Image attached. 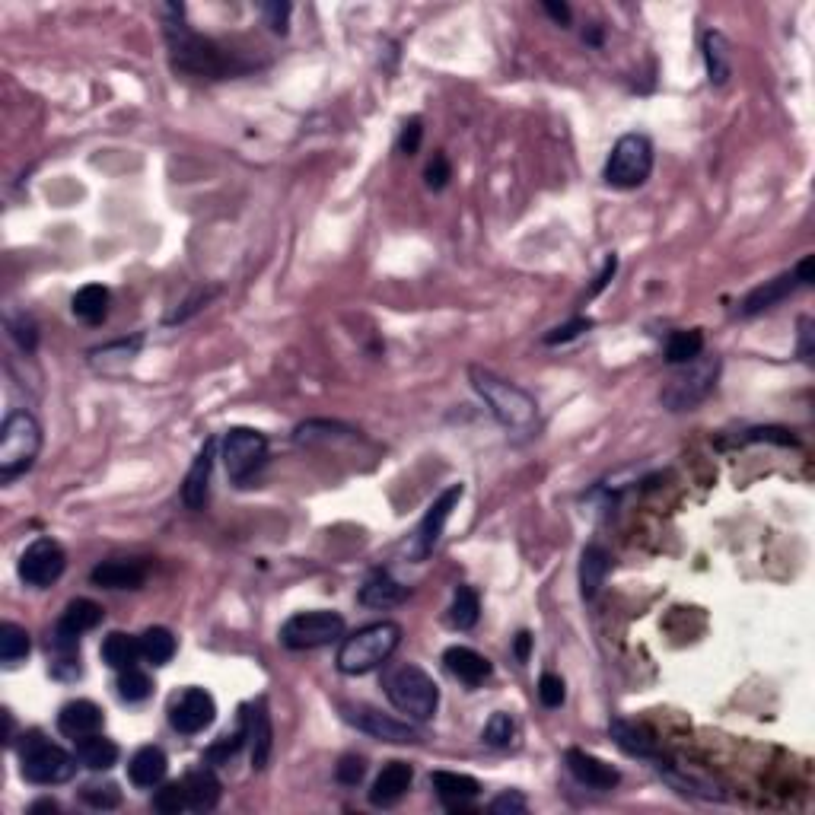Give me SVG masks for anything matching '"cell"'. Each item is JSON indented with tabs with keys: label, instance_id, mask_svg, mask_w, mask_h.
I'll return each mask as SVG.
<instances>
[{
	"label": "cell",
	"instance_id": "obj_31",
	"mask_svg": "<svg viewBox=\"0 0 815 815\" xmlns=\"http://www.w3.org/2000/svg\"><path fill=\"white\" fill-rule=\"evenodd\" d=\"M74 316L86 325H99L102 319L109 316V290L102 284H86L74 293L71 300Z\"/></svg>",
	"mask_w": 815,
	"mask_h": 815
},
{
	"label": "cell",
	"instance_id": "obj_16",
	"mask_svg": "<svg viewBox=\"0 0 815 815\" xmlns=\"http://www.w3.org/2000/svg\"><path fill=\"white\" fill-rule=\"evenodd\" d=\"M214 459H217V440H207L201 446V453L195 456L192 468H188L185 484H182V500L188 510H204L207 504V491H211V472H214Z\"/></svg>",
	"mask_w": 815,
	"mask_h": 815
},
{
	"label": "cell",
	"instance_id": "obj_51",
	"mask_svg": "<svg viewBox=\"0 0 815 815\" xmlns=\"http://www.w3.org/2000/svg\"><path fill=\"white\" fill-rule=\"evenodd\" d=\"M262 13H265L268 26L284 36V32H287V20H290V4H277V0H274V4H265V7H262Z\"/></svg>",
	"mask_w": 815,
	"mask_h": 815
},
{
	"label": "cell",
	"instance_id": "obj_24",
	"mask_svg": "<svg viewBox=\"0 0 815 815\" xmlns=\"http://www.w3.org/2000/svg\"><path fill=\"white\" fill-rule=\"evenodd\" d=\"M166 771H169V761H166V752L160 749V745H144V749L134 752V758L128 761L131 784L141 790L160 787L166 780Z\"/></svg>",
	"mask_w": 815,
	"mask_h": 815
},
{
	"label": "cell",
	"instance_id": "obj_9",
	"mask_svg": "<svg viewBox=\"0 0 815 815\" xmlns=\"http://www.w3.org/2000/svg\"><path fill=\"white\" fill-rule=\"evenodd\" d=\"M223 462H227V475L239 488H249V481L262 472L268 462V440L265 433L252 427H233L223 440Z\"/></svg>",
	"mask_w": 815,
	"mask_h": 815
},
{
	"label": "cell",
	"instance_id": "obj_45",
	"mask_svg": "<svg viewBox=\"0 0 815 815\" xmlns=\"http://www.w3.org/2000/svg\"><path fill=\"white\" fill-rule=\"evenodd\" d=\"M335 777L344 787H357L363 777H367V758L363 755H344L335 768Z\"/></svg>",
	"mask_w": 815,
	"mask_h": 815
},
{
	"label": "cell",
	"instance_id": "obj_33",
	"mask_svg": "<svg viewBox=\"0 0 815 815\" xmlns=\"http://www.w3.org/2000/svg\"><path fill=\"white\" fill-rule=\"evenodd\" d=\"M102 605H96L93 599H74L71 605H67L64 609V615H61V628L64 631H71V634H86V631H93V628H99V621H102Z\"/></svg>",
	"mask_w": 815,
	"mask_h": 815
},
{
	"label": "cell",
	"instance_id": "obj_47",
	"mask_svg": "<svg viewBox=\"0 0 815 815\" xmlns=\"http://www.w3.org/2000/svg\"><path fill=\"white\" fill-rule=\"evenodd\" d=\"M589 328H593V322H589V319L564 322V325H558V328H551V332L545 335V344H548V348H554V344H567V341L580 338L583 332H589Z\"/></svg>",
	"mask_w": 815,
	"mask_h": 815
},
{
	"label": "cell",
	"instance_id": "obj_17",
	"mask_svg": "<svg viewBox=\"0 0 815 815\" xmlns=\"http://www.w3.org/2000/svg\"><path fill=\"white\" fill-rule=\"evenodd\" d=\"M430 784H433V790H437V796H440V803L449 812L468 809V806L478 800V793H481V784H478L475 777L456 774V771H433L430 774Z\"/></svg>",
	"mask_w": 815,
	"mask_h": 815
},
{
	"label": "cell",
	"instance_id": "obj_27",
	"mask_svg": "<svg viewBox=\"0 0 815 815\" xmlns=\"http://www.w3.org/2000/svg\"><path fill=\"white\" fill-rule=\"evenodd\" d=\"M609 570H612V558H609V551H605L602 545H586L583 548V558H580V589H583V596L586 599H593L605 577H609Z\"/></svg>",
	"mask_w": 815,
	"mask_h": 815
},
{
	"label": "cell",
	"instance_id": "obj_25",
	"mask_svg": "<svg viewBox=\"0 0 815 815\" xmlns=\"http://www.w3.org/2000/svg\"><path fill=\"white\" fill-rule=\"evenodd\" d=\"M185 796H188V809H195V812H211L217 809L220 803V780L211 768H198L192 771L185 780Z\"/></svg>",
	"mask_w": 815,
	"mask_h": 815
},
{
	"label": "cell",
	"instance_id": "obj_46",
	"mask_svg": "<svg viewBox=\"0 0 815 815\" xmlns=\"http://www.w3.org/2000/svg\"><path fill=\"white\" fill-rule=\"evenodd\" d=\"M564 698H567L564 679H561V675H554V672H545L542 679H539V701L545 707H561Z\"/></svg>",
	"mask_w": 815,
	"mask_h": 815
},
{
	"label": "cell",
	"instance_id": "obj_23",
	"mask_svg": "<svg viewBox=\"0 0 815 815\" xmlns=\"http://www.w3.org/2000/svg\"><path fill=\"white\" fill-rule=\"evenodd\" d=\"M796 287H800V277H796V271L774 277V281H768V284L755 287V290L749 293V297L742 300V306H739V316L752 319V316H758V312L774 309L777 303H784V300L790 297V293H793Z\"/></svg>",
	"mask_w": 815,
	"mask_h": 815
},
{
	"label": "cell",
	"instance_id": "obj_54",
	"mask_svg": "<svg viewBox=\"0 0 815 815\" xmlns=\"http://www.w3.org/2000/svg\"><path fill=\"white\" fill-rule=\"evenodd\" d=\"M749 440H777V443H784V446L796 443L787 430H777V427H768V430H752V433H749Z\"/></svg>",
	"mask_w": 815,
	"mask_h": 815
},
{
	"label": "cell",
	"instance_id": "obj_4",
	"mask_svg": "<svg viewBox=\"0 0 815 815\" xmlns=\"http://www.w3.org/2000/svg\"><path fill=\"white\" fill-rule=\"evenodd\" d=\"M386 698L392 701V707L398 714H405L408 720H430L437 714L440 707V688L437 682L430 679V675L414 666V663H405L398 666L386 675Z\"/></svg>",
	"mask_w": 815,
	"mask_h": 815
},
{
	"label": "cell",
	"instance_id": "obj_49",
	"mask_svg": "<svg viewBox=\"0 0 815 815\" xmlns=\"http://www.w3.org/2000/svg\"><path fill=\"white\" fill-rule=\"evenodd\" d=\"M421 137H424V128H421V118H411L408 125L402 128V137H398V150L405 156H414L421 147Z\"/></svg>",
	"mask_w": 815,
	"mask_h": 815
},
{
	"label": "cell",
	"instance_id": "obj_37",
	"mask_svg": "<svg viewBox=\"0 0 815 815\" xmlns=\"http://www.w3.org/2000/svg\"><path fill=\"white\" fill-rule=\"evenodd\" d=\"M478 615H481L478 593L472 586H459L456 596H453V605H449V621H453L459 631H468V628H475V624H478Z\"/></svg>",
	"mask_w": 815,
	"mask_h": 815
},
{
	"label": "cell",
	"instance_id": "obj_10",
	"mask_svg": "<svg viewBox=\"0 0 815 815\" xmlns=\"http://www.w3.org/2000/svg\"><path fill=\"white\" fill-rule=\"evenodd\" d=\"M344 634V618L338 612H300L284 621L281 644L287 650H319L335 644Z\"/></svg>",
	"mask_w": 815,
	"mask_h": 815
},
{
	"label": "cell",
	"instance_id": "obj_3",
	"mask_svg": "<svg viewBox=\"0 0 815 815\" xmlns=\"http://www.w3.org/2000/svg\"><path fill=\"white\" fill-rule=\"evenodd\" d=\"M398 644H402V628L395 621H376L360 628L357 634L344 637L335 663L344 675H367L379 666H386Z\"/></svg>",
	"mask_w": 815,
	"mask_h": 815
},
{
	"label": "cell",
	"instance_id": "obj_5",
	"mask_svg": "<svg viewBox=\"0 0 815 815\" xmlns=\"http://www.w3.org/2000/svg\"><path fill=\"white\" fill-rule=\"evenodd\" d=\"M77 755L64 752L61 745L48 742L42 733H26L20 745V771L29 784L36 787H58L74 780L77 774Z\"/></svg>",
	"mask_w": 815,
	"mask_h": 815
},
{
	"label": "cell",
	"instance_id": "obj_56",
	"mask_svg": "<svg viewBox=\"0 0 815 815\" xmlns=\"http://www.w3.org/2000/svg\"><path fill=\"white\" fill-rule=\"evenodd\" d=\"M529 647H532V634L523 631V634L516 637V660L519 663H529Z\"/></svg>",
	"mask_w": 815,
	"mask_h": 815
},
{
	"label": "cell",
	"instance_id": "obj_58",
	"mask_svg": "<svg viewBox=\"0 0 815 815\" xmlns=\"http://www.w3.org/2000/svg\"><path fill=\"white\" fill-rule=\"evenodd\" d=\"M32 812H58V803L55 800H42V803L32 806Z\"/></svg>",
	"mask_w": 815,
	"mask_h": 815
},
{
	"label": "cell",
	"instance_id": "obj_39",
	"mask_svg": "<svg viewBox=\"0 0 815 815\" xmlns=\"http://www.w3.org/2000/svg\"><path fill=\"white\" fill-rule=\"evenodd\" d=\"M481 739L491 745V749H510L513 739H516V723L510 714H494L488 720V726H484V733Z\"/></svg>",
	"mask_w": 815,
	"mask_h": 815
},
{
	"label": "cell",
	"instance_id": "obj_2",
	"mask_svg": "<svg viewBox=\"0 0 815 815\" xmlns=\"http://www.w3.org/2000/svg\"><path fill=\"white\" fill-rule=\"evenodd\" d=\"M468 376H472V386L481 395V402L491 408V414L504 430L516 433V437H529V433L539 427V405H535V398L529 392L481 367H472Z\"/></svg>",
	"mask_w": 815,
	"mask_h": 815
},
{
	"label": "cell",
	"instance_id": "obj_55",
	"mask_svg": "<svg viewBox=\"0 0 815 815\" xmlns=\"http://www.w3.org/2000/svg\"><path fill=\"white\" fill-rule=\"evenodd\" d=\"M542 7H545V13H548L558 26H567V23H570V7H567V4H554V0H545Z\"/></svg>",
	"mask_w": 815,
	"mask_h": 815
},
{
	"label": "cell",
	"instance_id": "obj_28",
	"mask_svg": "<svg viewBox=\"0 0 815 815\" xmlns=\"http://www.w3.org/2000/svg\"><path fill=\"white\" fill-rule=\"evenodd\" d=\"M80 758V765L83 768H90V771H109L118 765V745L112 739H106L102 733H93V736H83L77 739V752Z\"/></svg>",
	"mask_w": 815,
	"mask_h": 815
},
{
	"label": "cell",
	"instance_id": "obj_7",
	"mask_svg": "<svg viewBox=\"0 0 815 815\" xmlns=\"http://www.w3.org/2000/svg\"><path fill=\"white\" fill-rule=\"evenodd\" d=\"M717 376H720V357H704L701 354L698 360L685 363V367L666 383V389L660 392L663 405L669 411H691L695 405H701L710 392H714Z\"/></svg>",
	"mask_w": 815,
	"mask_h": 815
},
{
	"label": "cell",
	"instance_id": "obj_40",
	"mask_svg": "<svg viewBox=\"0 0 815 815\" xmlns=\"http://www.w3.org/2000/svg\"><path fill=\"white\" fill-rule=\"evenodd\" d=\"M660 774H666V780L669 784L679 790V793H691V796H701V800H723V793L717 790V787H710V784H704V780H698V777H685V774H679V771H669V768H663L660 765Z\"/></svg>",
	"mask_w": 815,
	"mask_h": 815
},
{
	"label": "cell",
	"instance_id": "obj_57",
	"mask_svg": "<svg viewBox=\"0 0 815 815\" xmlns=\"http://www.w3.org/2000/svg\"><path fill=\"white\" fill-rule=\"evenodd\" d=\"M800 328H803V348H800V354H803L806 360H812V322L803 319Z\"/></svg>",
	"mask_w": 815,
	"mask_h": 815
},
{
	"label": "cell",
	"instance_id": "obj_29",
	"mask_svg": "<svg viewBox=\"0 0 815 815\" xmlns=\"http://www.w3.org/2000/svg\"><path fill=\"white\" fill-rule=\"evenodd\" d=\"M408 589L392 580L389 574H373L367 583L360 586V602L367 605V609H392V605L405 602Z\"/></svg>",
	"mask_w": 815,
	"mask_h": 815
},
{
	"label": "cell",
	"instance_id": "obj_44",
	"mask_svg": "<svg viewBox=\"0 0 815 815\" xmlns=\"http://www.w3.org/2000/svg\"><path fill=\"white\" fill-rule=\"evenodd\" d=\"M137 351H141V338H131V341H115V344H106V348L93 351L90 357H93L96 367H106V363H109L112 357H118L121 363H131Z\"/></svg>",
	"mask_w": 815,
	"mask_h": 815
},
{
	"label": "cell",
	"instance_id": "obj_35",
	"mask_svg": "<svg viewBox=\"0 0 815 815\" xmlns=\"http://www.w3.org/2000/svg\"><path fill=\"white\" fill-rule=\"evenodd\" d=\"M704 354V335L698 328H688V332H675L666 341V360L672 367H685V363L698 360Z\"/></svg>",
	"mask_w": 815,
	"mask_h": 815
},
{
	"label": "cell",
	"instance_id": "obj_22",
	"mask_svg": "<svg viewBox=\"0 0 815 815\" xmlns=\"http://www.w3.org/2000/svg\"><path fill=\"white\" fill-rule=\"evenodd\" d=\"M411 780H414V771L405 761H389V765L379 771V777L373 780V790H370V803L373 806H395L402 796L411 790Z\"/></svg>",
	"mask_w": 815,
	"mask_h": 815
},
{
	"label": "cell",
	"instance_id": "obj_52",
	"mask_svg": "<svg viewBox=\"0 0 815 815\" xmlns=\"http://www.w3.org/2000/svg\"><path fill=\"white\" fill-rule=\"evenodd\" d=\"M10 332H13L16 341H20V348H23V351H32V348H36L39 335H36V325H32L29 319H16V322H10Z\"/></svg>",
	"mask_w": 815,
	"mask_h": 815
},
{
	"label": "cell",
	"instance_id": "obj_26",
	"mask_svg": "<svg viewBox=\"0 0 815 815\" xmlns=\"http://www.w3.org/2000/svg\"><path fill=\"white\" fill-rule=\"evenodd\" d=\"M704 61H707V77L714 86H723L733 77V51L723 32H704Z\"/></svg>",
	"mask_w": 815,
	"mask_h": 815
},
{
	"label": "cell",
	"instance_id": "obj_19",
	"mask_svg": "<svg viewBox=\"0 0 815 815\" xmlns=\"http://www.w3.org/2000/svg\"><path fill=\"white\" fill-rule=\"evenodd\" d=\"M90 580L102 589H141L147 583V564L131 561V558L102 561L93 567Z\"/></svg>",
	"mask_w": 815,
	"mask_h": 815
},
{
	"label": "cell",
	"instance_id": "obj_14",
	"mask_svg": "<svg viewBox=\"0 0 815 815\" xmlns=\"http://www.w3.org/2000/svg\"><path fill=\"white\" fill-rule=\"evenodd\" d=\"M217 720V704L204 688H185L169 704V723L182 736H198Z\"/></svg>",
	"mask_w": 815,
	"mask_h": 815
},
{
	"label": "cell",
	"instance_id": "obj_32",
	"mask_svg": "<svg viewBox=\"0 0 815 815\" xmlns=\"http://www.w3.org/2000/svg\"><path fill=\"white\" fill-rule=\"evenodd\" d=\"M612 739L621 752H628V755H637V758H656V745L653 739L640 730L637 723H628V720H612Z\"/></svg>",
	"mask_w": 815,
	"mask_h": 815
},
{
	"label": "cell",
	"instance_id": "obj_15",
	"mask_svg": "<svg viewBox=\"0 0 815 815\" xmlns=\"http://www.w3.org/2000/svg\"><path fill=\"white\" fill-rule=\"evenodd\" d=\"M242 720H246V730H249L252 768L265 771L271 761V749H274V726H271V714H268V701L258 698L255 704H246L242 707Z\"/></svg>",
	"mask_w": 815,
	"mask_h": 815
},
{
	"label": "cell",
	"instance_id": "obj_12",
	"mask_svg": "<svg viewBox=\"0 0 815 815\" xmlns=\"http://www.w3.org/2000/svg\"><path fill=\"white\" fill-rule=\"evenodd\" d=\"M67 567V554L55 539H36L20 558V580L32 589H48L58 583Z\"/></svg>",
	"mask_w": 815,
	"mask_h": 815
},
{
	"label": "cell",
	"instance_id": "obj_1",
	"mask_svg": "<svg viewBox=\"0 0 815 815\" xmlns=\"http://www.w3.org/2000/svg\"><path fill=\"white\" fill-rule=\"evenodd\" d=\"M166 45H169V58L176 71L195 74V77H207V80H223L227 74H233V64L223 51L211 42L198 36L185 26L182 20V7L169 4L166 7Z\"/></svg>",
	"mask_w": 815,
	"mask_h": 815
},
{
	"label": "cell",
	"instance_id": "obj_11",
	"mask_svg": "<svg viewBox=\"0 0 815 815\" xmlns=\"http://www.w3.org/2000/svg\"><path fill=\"white\" fill-rule=\"evenodd\" d=\"M341 717L348 720L351 726H357L360 733H367L379 742H392V745H411L421 742V733L414 730L411 723L395 720L383 710H376L370 704H341Z\"/></svg>",
	"mask_w": 815,
	"mask_h": 815
},
{
	"label": "cell",
	"instance_id": "obj_43",
	"mask_svg": "<svg viewBox=\"0 0 815 815\" xmlns=\"http://www.w3.org/2000/svg\"><path fill=\"white\" fill-rule=\"evenodd\" d=\"M80 800L93 809H118L121 806V790L115 784H86L80 790Z\"/></svg>",
	"mask_w": 815,
	"mask_h": 815
},
{
	"label": "cell",
	"instance_id": "obj_34",
	"mask_svg": "<svg viewBox=\"0 0 815 815\" xmlns=\"http://www.w3.org/2000/svg\"><path fill=\"white\" fill-rule=\"evenodd\" d=\"M32 650V640H29V631L20 628V624L13 621H4L0 624V660H4L7 669L20 666Z\"/></svg>",
	"mask_w": 815,
	"mask_h": 815
},
{
	"label": "cell",
	"instance_id": "obj_38",
	"mask_svg": "<svg viewBox=\"0 0 815 815\" xmlns=\"http://www.w3.org/2000/svg\"><path fill=\"white\" fill-rule=\"evenodd\" d=\"M150 691H153L150 675L141 672L137 666L125 669V672H118V695H121V701H128V704L147 701V698H150Z\"/></svg>",
	"mask_w": 815,
	"mask_h": 815
},
{
	"label": "cell",
	"instance_id": "obj_50",
	"mask_svg": "<svg viewBox=\"0 0 815 815\" xmlns=\"http://www.w3.org/2000/svg\"><path fill=\"white\" fill-rule=\"evenodd\" d=\"M526 796L523 793H516V790H510V793H500L497 800L491 803V812H497V815H516V812H526Z\"/></svg>",
	"mask_w": 815,
	"mask_h": 815
},
{
	"label": "cell",
	"instance_id": "obj_18",
	"mask_svg": "<svg viewBox=\"0 0 815 815\" xmlns=\"http://www.w3.org/2000/svg\"><path fill=\"white\" fill-rule=\"evenodd\" d=\"M567 771L577 777V784H583L589 790H612V787H618V780H621V774L612 765H605L602 758L589 755L583 749H570L567 752Z\"/></svg>",
	"mask_w": 815,
	"mask_h": 815
},
{
	"label": "cell",
	"instance_id": "obj_36",
	"mask_svg": "<svg viewBox=\"0 0 815 815\" xmlns=\"http://www.w3.org/2000/svg\"><path fill=\"white\" fill-rule=\"evenodd\" d=\"M141 656L150 666H166L176 656V637L166 628H147L141 634Z\"/></svg>",
	"mask_w": 815,
	"mask_h": 815
},
{
	"label": "cell",
	"instance_id": "obj_53",
	"mask_svg": "<svg viewBox=\"0 0 815 815\" xmlns=\"http://www.w3.org/2000/svg\"><path fill=\"white\" fill-rule=\"evenodd\" d=\"M615 271H618V258H615V255H609V258H605V268H602V274L596 277L593 290H589V297H596L599 290H605V284L612 281V277H615Z\"/></svg>",
	"mask_w": 815,
	"mask_h": 815
},
{
	"label": "cell",
	"instance_id": "obj_21",
	"mask_svg": "<svg viewBox=\"0 0 815 815\" xmlns=\"http://www.w3.org/2000/svg\"><path fill=\"white\" fill-rule=\"evenodd\" d=\"M58 730L61 736L67 739H83V736H93L102 730V707L93 704V701H67L58 714Z\"/></svg>",
	"mask_w": 815,
	"mask_h": 815
},
{
	"label": "cell",
	"instance_id": "obj_30",
	"mask_svg": "<svg viewBox=\"0 0 815 815\" xmlns=\"http://www.w3.org/2000/svg\"><path fill=\"white\" fill-rule=\"evenodd\" d=\"M102 660H106V666H112L115 672H125V669L137 666V660H141V637H131L125 631H112L106 640H102Z\"/></svg>",
	"mask_w": 815,
	"mask_h": 815
},
{
	"label": "cell",
	"instance_id": "obj_6",
	"mask_svg": "<svg viewBox=\"0 0 815 815\" xmlns=\"http://www.w3.org/2000/svg\"><path fill=\"white\" fill-rule=\"evenodd\" d=\"M42 449V427L36 424L29 411L7 414L4 427H0V478L13 481L23 472H29L32 462L39 459Z\"/></svg>",
	"mask_w": 815,
	"mask_h": 815
},
{
	"label": "cell",
	"instance_id": "obj_20",
	"mask_svg": "<svg viewBox=\"0 0 815 815\" xmlns=\"http://www.w3.org/2000/svg\"><path fill=\"white\" fill-rule=\"evenodd\" d=\"M443 663H446V669L453 672L456 679H459L462 685H468V688L484 685V682L491 679V672H494V666H491L488 656H481V653L472 650V647H449V650L443 653Z\"/></svg>",
	"mask_w": 815,
	"mask_h": 815
},
{
	"label": "cell",
	"instance_id": "obj_41",
	"mask_svg": "<svg viewBox=\"0 0 815 815\" xmlns=\"http://www.w3.org/2000/svg\"><path fill=\"white\" fill-rule=\"evenodd\" d=\"M246 742H249V730H246V720H242V723H239V730H236L233 736H223L220 742H214L211 749H207L204 758L211 761V765H223V761H230Z\"/></svg>",
	"mask_w": 815,
	"mask_h": 815
},
{
	"label": "cell",
	"instance_id": "obj_13",
	"mask_svg": "<svg viewBox=\"0 0 815 815\" xmlns=\"http://www.w3.org/2000/svg\"><path fill=\"white\" fill-rule=\"evenodd\" d=\"M462 494H465L462 484H453V488H446V491L427 507V513H424V519H421L418 532H414V542H411V558H414V561H427L430 554H433V548H437L440 535H443L446 519L453 516V510L459 507Z\"/></svg>",
	"mask_w": 815,
	"mask_h": 815
},
{
	"label": "cell",
	"instance_id": "obj_48",
	"mask_svg": "<svg viewBox=\"0 0 815 815\" xmlns=\"http://www.w3.org/2000/svg\"><path fill=\"white\" fill-rule=\"evenodd\" d=\"M449 176H453V169H449V160H446L443 153H433V160L427 163V172H424L427 188H433V192H440V188H446Z\"/></svg>",
	"mask_w": 815,
	"mask_h": 815
},
{
	"label": "cell",
	"instance_id": "obj_42",
	"mask_svg": "<svg viewBox=\"0 0 815 815\" xmlns=\"http://www.w3.org/2000/svg\"><path fill=\"white\" fill-rule=\"evenodd\" d=\"M153 809L160 815H179L182 809H188L185 784H163L153 793Z\"/></svg>",
	"mask_w": 815,
	"mask_h": 815
},
{
	"label": "cell",
	"instance_id": "obj_8",
	"mask_svg": "<svg viewBox=\"0 0 815 815\" xmlns=\"http://www.w3.org/2000/svg\"><path fill=\"white\" fill-rule=\"evenodd\" d=\"M653 172V144L644 134H624L605 163V182L612 188H637Z\"/></svg>",
	"mask_w": 815,
	"mask_h": 815
}]
</instances>
